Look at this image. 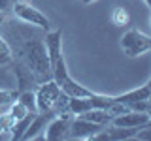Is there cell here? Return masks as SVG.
I'll return each instance as SVG.
<instances>
[{"instance_id": "cell-1", "label": "cell", "mask_w": 151, "mask_h": 141, "mask_svg": "<svg viewBox=\"0 0 151 141\" xmlns=\"http://www.w3.org/2000/svg\"><path fill=\"white\" fill-rule=\"evenodd\" d=\"M4 25L8 28V38L12 40V51H13V60L25 64L32 73L36 75V79L40 83L53 79V72H51V64H49V55L45 49V34L32 30V25H13L15 26H8V23L4 21Z\"/></svg>"}, {"instance_id": "cell-2", "label": "cell", "mask_w": 151, "mask_h": 141, "mask_svg": "<svg viewBox=\"0 0 151 141\" xmlns=\"http://www.w3.org/2000/svg\"><path fill=\"white\" fill-rule=\"evenodd\" d=\"M12 13H13V15H15L21 23H28V25L38 26V28H42V30H45V32L51 30L49 19H47L38 8H34L32 4L25 2V0H19L15 6H13V11H12Z\"/></svg>"}, {"instance_id": "cell-3", "label": "cell", "mask_w": 151, "mask_h": 141, "mask_svg": "<svg viewBox=\"0 0 151 141\" xmlns=\"http://www.w3.org/2000/svg\"><path fill=\"white\" fill-rule=\"evenodd\" d=\"M121 49L130 58L142 53H147V51H151V36L140 30H127L121 38Z\"/></svg>"}, {"instance_id": "cell-4", "label": "cell", "mask_w": 151, "mask_h": 141, "mask_svg": "<svg viewBox=\"0 0 151 141\" xmlns=\"http://www.w3.org/2000/svg\"><path fill=\"white\" fill-rule=\"evenodd\" d=\"M60 87L57 85L55 79H49V81H44L36 87L34 96H36V107L38 113H45V111H53L57 98L60 96Z\"/></svg>"}, {"instance_id": "cell-5", "label": "cell", "mask_w": 151, "mask_h": 141, "mask_svg": "<svg viewBox=\"0 0 151 141\" xmlns=\"http://www.w3.org/2000/svg\"><path fill=\"white\" fill-rule=\"evenodd\" d=\"M70 122H72V115H55L53 119L47 122L44 130V137L47 141H59L68 137Z\"/></svg>"}, {"instance_id": "cell-6", "label": "cell", "mask_w": 151, "mask_h": 141, "mask_svg": "<svg viewBox=\"0 0 151 141\" xmlns=\"http://www.w3.org/2000/svg\"><path fill=\"white\" fill-rule=\"evenodd\" d=\"M104 128H106V126L78 117V119H72V122H70L68 137L70 139H91L94 134H98V132L104 130Z\"/></svg>"}, {"instance_id": "cell-7", "label": "cell", "mask_w": 151, "mask_h": 141, "mask_svg": "<svg viewBox=\"0 0 151 141\" xmlns=\"http://www.w3.org/2000/svg\"><path fill=\"white\" fill-rule=\"evenodd\" d=\"M147 122H151V115L149 113H140V111H129L123 115L113 117L110 124L113 126H123V128H142Z\"/></svg>"}, {"instance_id": "cell-8", "label": "cell", "mask_w": 151, "mask_h": 141, "mask_svg": "<svg viewBox=\"0 0 151 141\" xmlns=\"http://www.w3.org/2000/svg\"><path fill=\"white\" fill-rule=\"evenodd\" d=\"M44 41L47 55H49V64L53 66L63 56V30H47Z\"/></svg>"}, {"instance_id": "cell-9", "label": "cell", "mask_w": 151, "mask_h": 141, "mask_svg": "<svg viewBox=\"0 0 151 141\" xmlns=\"http://www.w3.org/2000/svg\"><path fill=\"white\" fill-rule=\"evenodd\" d=\"M55 117L53 111H45V113H36V117L32 119L30 126H28V130L25 132V135H23V139H34L38 137V134H42V132L45 130L47 122Z\"/></svg>"}, {"instance_id": "cell-10", "label": "cell", "mask_w": 151, "mask_h": 141, "mask_svg": "<svg viewBox=\"0 0 151 141\" xmlns=\"http://www.w3.org/2000/svg\"><path fill=\"white\" fill-rule=\"evenodd\" d=\"M151 94V88L147 85H144V87H138L134 88V90H129V92H123L119 96H115L117 102H123V103H132V102H140V100H147Z\"/></svg>"}, {"instance_id": "cell-11", "label": "cell", "mask_w": 151, "mask_h": 141, "mask_svg": "<svg viewBox=\"0 0 151 141\" xmlns=\"http://www.w3.org/2000/svg\"><path fill=\"white\" fill-rule=\"evenodd\" d=\"M78 117H81L85 120H91V122H96V124H102V126L110 124L111 119H113L111 113H108L106 109H100V107H93V109L85 111V113H81V115H78Z\"/></svg>"}, {"instance_id": "cell-12", "label": "cell", "mask_w": 151, "mask_h": 141, "mask_svg": "<svg viewBox=\"0 0 151 141\" xmlns=\"http://www.w3.org/2000/svg\"><path fill=\"white\" fill-rule=\"evenodd\" d=\"M34 117H36V113H28V115H25L23 119L15 120V124H13L12 130H9V137L15 139V141L23 139V135H25V132L28 130V126H30V122H32Z\"/></svg>"}, {"instance_id": "cell-13", "label": "cell", "mask_w": 151, "mask_h": 141, "mask_svg": "<svg viewBox=\"0 0 151 141\" xmlns=\"http://www.w3.org/2000/svg\"><path fill=\"white\" fill-rule=\"evenodd\" d=\"M68 109L72 115H81V113L93 109L91 96H79V98H70L68 100Z\"/></svg>"}, {"instance_id": "cell-14", "label": "cell", "mask_w": 151, "mask_h": 141, "mask_svg": "<svg viewBox=\"0 0 151 141\" xmlns=\"http://www.w3.org/2000/svg\"><path fill=\"white\" fill-rule=\"evenodd\" d=\"M111 23L115 26H127L130 23V13L127 8H115L111 11Z\"/></svg>"}, {"instance_id": "cell-15", "label": "cell", "mask_w": 151, "mask_h": 141, "mask_svg": "<svg viewBox=\"0 0 151 141\" xmlns=\"http://www.w3.org/2000/svg\"><path fill=\"white\" fill-rule=\"evenodd\" d=\"M13 60V51H12V45L9 41L0 34V64H12Z\"/></svg>"}, {"instance_id": "cell-16", "label": "cell", "mask_w": 151, "mask_h": 141, "mask_svg": "<svg viewBox=\"0 0 151 141\" xmlns=\"http://www.w3.org/2000/svg\"><path fill=\"white\" fill-rule=\"evenodd\" d=\"M17 100L21 103H25V107L32 113H38V107H36V96H34V90H21L17 96Z\"/></svg>"}, {"instance_id": "cell-17", "label": "cell", "mask_w": 151, "mask_h": 141, "mask_svg": "<svg viewBox=\"0 0 151 141\" xmlns=\"http://www.w3.org/2000/svg\"><path fill=\"white\" fill-rule=\"evenodd\" d=\"M9 113L13 115V119L19 120V119H23L25 115H28V113H32V111H28L27 107H25V103H21L19 100H13L12 102V109H9Z\"/></svg>"}, {"instance_id": "cell-18", "label": "cell", "mask_w": 151, "mask_h": 141, "mask_svg": "<svg viewBox=\"0 0 151 141\" xmlns=\"http://www.w3.org/2000/svg\"><path fill=\"white\" fill-rule=\"evenodd\" d=\"M13 124H15V119H13L12 113H9V111L2 113V115H0V135H2L4 132H9Z\"/></svg>"}, {"instance_id": "cell-19", "label": "cell", "mask_w": 151, "mask_h": 141, "mask_svg": "<svg viewBox=\"0 0 151 141\" xmlns=\"http://www.w3.org/2000/svg\"><path fill=\"white\" fill-rule=\"evenodd\" d=\"M132 139H140V141H151V122H147L145 126L138 128V132L134 134Z\"/></svg>"}, {"instance_id": "cell-20", "label": "cell", "mask_w": 151, "mask_h": 141, "mask_svg": "<svg viewBox=\"0 0 151 141\" xmlns=\"http://www.w3.org/2000/svg\"><path fill=\"white\" fill-rule=\"evenodd\" d=\"M19 90H0V105H8L13 100H17Z\"/></svg>"}, {"instance_id": "cell-21", "label": "cell", "mask_w": 151, "mask_h": 141, "mask_svg": "<svg viewBox=\"0 0 151 141\" xmlns=\"http://www.w3.org/2000/svg\"><path fill=\"white\" fill-rule=\"evenodd\" d=\"M19 2V0H0V13L8 15V13L13 11V6Z\"/></svg>"}, {"instance_id": "cell-22", "label": "cell", "mask_w": 151, "mask_h": 141, "mask_svg": "<svg viewBox=\"0 0 151 141\" xmlns=\"http://www.w3.org/2000/svg\"><path fill=\"white\" fill-rule=\"evenodd\" d=\"M4 21H6V15H4V13H0V28H2V25H4Z\"/></svg>"}, {"instance_id": "cell-23", "label": "cell", "mask_w": 151, "mask_h": 141, "mask_svg": "<svg viewBox=\"0 0 151 141\" xmlns=\"http://www.w3.org/2000/svg\"><path fill=\"white\" fill-rule=\"evenodd\" d=\"M83 4H91V2H96V0H81Z\"/></svg>"}, {"instance_id": "cell-24", "label": "cell", "mask_w": 151, "mask_h": 141, "mask_svg": "<svg viewBox=\"0 0 151 141\" xmlns=\"http://www.w3.org/2000/svg\"><path fill=\"white\" fill-rule=\"evenodd\" d=\"M147 87H149V88H151V79H149V81H147Z\"/></svg>"}]
</instances>
